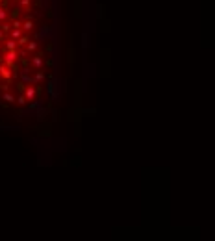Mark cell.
Returning a JSON list of instances; mask_svg holds the SVG:
<instances>
[{
  "label": "cell",
  "mask_w": 215,
  "mask_h": 241,
  "mask_svg": "<svg viewBox=\"0 0 215 241\" xmlns=\"http://www.w3.org/2000/svg\"><path fill=\"white\" fill-rule=\"evenodd\" d=\"M17 58H19V52L17 50H6V54H4V63L8 65V67H13L15 63H17Z\"/></svg>",
  "instance_id": "cell-1"
},
{
  "label": "cell",
  "mask_w": 215,
  "mask_h": 241,
  "mask_svg": "<svg viewBox=\"0 0 215 241\" xmlns=\"http://www.w3.org/2000/svg\"><path fill=\"white\" fill-rule=\"evenodd\" d=\"M43 80H45V72L39 69V71H37V74L32 78V83H39V82H43Z\"/></svg>",
  "instance_id": "cell-8"
},
{
  "label": "cell",
  "mask_w": 215,
  "mask_h": 241,
  "mask_svg": "<svg viewBox=\"0 0 215 241\" xmlns=\"http://www.w3.org/2000/svg\"><path fill=\"white\" fill-rule=\"evenodd\" d=\"M22 91H24L26 100H34V99H35V95H37V91H35V87H34V85H30V87H26V89H22Z\"/></svg>",
  "instance_id": "cell-3"
},
{
  "label": "cell",
  "mask_w": 215,
  "mask_h": 241,
  "mask_svg": "<svg viewBox=\"0 0 215 241\" xmlns=\"http://www.w3.org/2000/svg\"><path fill=\"white\" fill-rule=\"evenodd\" d=\"M20 24H22V22H20V20H13V24H11V28H20Z\"/></svg>",
  "instance_id": "cell-16"
},
{
  "label": "cell",
  "mask_w": 215,
  "mask_h": 241,
  "mask_svg": "<svg viewBox=\"0 0 215 241\" xmlns=\"http://www.w3.org/2000/svg\"><path fill=\"white\" fill-rule=\"evenodd\" d=\"M17 104H19V106H24V104H26V97H24V95H20L19 99H17Z\"/></svg>",
  "instance_id": "cell-14"
},
{
  "label": "cell",
  "mask_w": 215,
  "mask_h": 241,
  "mask_svg": "<svg viewBox=\"0 0 215 241\" xmlns=\"http://www.w3.org/2000/svg\"><path fill=\"white\" fill-rule=\"evenodd\" d=\"M24 46H26L28 52H35V50H37V43H35V41H28Z\"/></svg>",
  "instance_id": "cell-10"
},
{
  "label": "cell",
  "mask_w": 215,
  "mask_h": 241,
  "mask_svg": "<svg viewBox=\"0 0 215 241\" xmlns=\"http://www.w3.org/2000/svg\"><path fill=\"white\" fill-rule=\"evenodd\" d=\"M26 43H28V37H26V35H20L19 39H17V45H26Z\"/></svg>",
  "instance_id": "cell-13"
},
{
  "label": "cell",
  "mask_w": 215,
  "mask_h": 241,
  "mask_svg": "<svg viewBox=\"0 0 215 241\" xmlns=\"http://www.w3.org/2000/svg\"><path fill=\"white\" fill-rule=\"evenodd\" d=\"M9 35H11V39H19L20 35H22V30H20V28H11V30H9Z\"/></svg>",
  "instance_id": "cell-7"
},
{
  "label": "cell",
  "mask_w": 215,
  "mask_h": 241,
  "mask_svg": "<svg viewBox=\"0 0 215 241\" xmlns=\"http://www.w3.org/2000/svg\"><path fill=\"white\" fill-rule=\"evenodd\" d=\"M43 63H45V61H43V58H41V56H34V58H32V65H34L37 71H39V69H43Z\"/></svg>",
  "instance_id": "cell-5"
},
{
  "label": "cell",
  "mask_w": 215,
  "mask_h": 241,
  "mask_svg": "<svg viewBox=\"0 0 215 241\" xmlns=\"http://www.w3.org/2000/svg\"><path fill=\"white\" fill-rule=\"evenodd\" d=\"M2 100H6L8 104H13V102H15V97H13L9 91H4V93H2Z\"/></svg>",
  "instance_id": "cell-6"
},
{
  "label": "cell",
  "mask_w": 215,
  "mask_h": 241,
  "mask_svg": "<svg viewBox=\"0 0 215 241\" xmlns=\"http://www.w3.org/2000/svg\"><path fill=\"white\" fill-rule=\"evenodd\" d=\"M6 19H8V13H6V9H4V8L0 6V20L4 22V20H6Z\"/></svg>",
  "instance_id": "cell-12"
},
{
  "label": "cell",
  "mask_w": 215,
  "mask_h": 241,
  "mask_svg": "<svg viewBox=\"0 0 215 241\" xmlns=\"http://www.w3.org/2000/svg\"><path fill=\"white\" fill-rule=\"evenodd\" d=\"M2 4H4V0H0V6H2Z\"/></svg>",
  "instance_id": "cell-19"
},
{
  "label": "cell",
  "mask_w": 215,
  "mask_h": 241,
  "mask_svg": "<svg viewBox=\"0 0 215 241\" xmlns=\"http://www.w3.org/2000/svg\"><path fill=\"white\" fill-rule=\"evenodd\" d=\"M9 30H11V26H9V24H6V22H4V24H2V32H9Z\"/></svg>",
  "instance_id": "cell-17"
},
{
  "label": "cell",
  "mask_w": 215,
  "mask_h": 241,
  "mask_svg": "<svg viewBox=\"0 0 215 241\" xmlns=\"http://www.w3.org/2000/svg\"><path fill=\"white\" fill-rule=\"evenodd\" d=\"M30 4H32V0H20V6L22 8H30Z\"/></svg>",
  "instance_id": "cell-15"
},
{
  "label": "cell",
  "mask_w": 215,
  "mask_h": 241,
  "mask_svg": "<svg viewBox=\"0 0 215 241\" xmlns=\"http://www.w3.org/2000/svg\"><path fill=\"white\" fill-rule=\"evenodd\" d=\"M0 76H2L4 80H11V78H13V72H11V69H9L8 65H0Z\"/></svg>",
  "instance_id": "cell-2"
},
{
  "label": "cell",
  "mask_w": 215,
  "mask_h": 241,
  "mask_svg": "<svg viewBox=\"0 0 215 241\" xmlns=\"http://www.w3.org/2000/svg\"><path fill=\"white\" fill-rule=\"evenodd\" d=\"M20 28L24 30V32H30L32 28H34V22H32V19H28V20H24L22 24H20Z\"/></svg>",
  "instance_id": "cell-9"
},
{
  "label": "cell",
  "mask_w": 215,
  "mask_h": 241,
  "mask_svg": "<svg viewBox=\"0 0 215 241\" xmlns=\"http://www.w3.org/2000/svg\"><path fill=\"white\" fill-rule=\"evenodd\" d=\"M4 39V32H2V30H0V41Z\"/></svg>",
  "instance_id": "cell-18"
},
{
  "label": "cell",
  "mask_w": 215,
  "mask_h": 241,
  "mask_svg": "<svg viewBox=\"0 0 215 241\" xmlns=\"http://www.w3.org/2000/svg\"><path fill=\"white\" fill-rule=\"evenodd\" d=\"M20 78H22V83H32V76H30L28 69H22L20 71Z\"/></svg>",
  "instance_id": "cell-4"
},
{
  "label": "cell",
  "mask_w": 215,
  "mask_h": 241,
  "mask_svg": "<svg viewBox=\"0 0 215 241\" xmlns=\"http://www.w3.org/2000/svg\"><path fill=\"white\" fill-rule=\"evenodd\" d=\"M0 52H2V48H0Z\"/></svg>",
  "instance_id": "cell-20"
},
{
  "label": "cell",
  "mask_w": 215,
  "mask_h": 241,
  "mask_svg": "<svg viewBox=\"0 0 215 241\" xmlns=\"http://www.w3.org/2000/svg\"><path fill=\"white\" fill-rule=\"evenodd\" d=\"M6 50H17V41L15 39L6 41Z\"/></svg>",
  "instance_id": "cell-11"
}]
</instances>
